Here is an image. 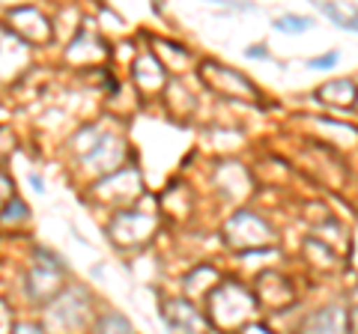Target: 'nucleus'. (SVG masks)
Listing matches in <instances>:
<instances>
[{"label":"nucleus","mask_w":358,"mask_h":334,"mask_svg":"<svg viewBox=\"0 0 358 334\" xmlns=\"http://www.w3.org/2000/svg\"><path fill=\"white\" fill-rule=\"evenodd\" d=\"M176 310L182 314L179 319L167 317V319H171V326H173V334H197L200 331V317L188 305H182V302H176Z\"/></svg>","instance_id":"f257e3e1"},{"label":"nucleus","mask_w":358,"mask_h":334,"mask_svg":"<svg viewBox=\"0 0 358 334\" xmlns=\"http://www.w3.org/2000/svg\"><path fill=\"white\" fill-rule=\"evenodd\" d=\"M308 27H310V18H296V15L278 18V30H284V33H296V30H308Z\"/></svg>","instance_id":"f03ea898"},{"label":"nucleus","mask_w":358,"mask_h":334,"mask_svg":"<svg viewBox=\"0 0 358 334\" xmlns=\"http://www.w3.org/2000/svg\"><path fill=\"white\" fill-rule=\"evenodd\" d=\"M338 63V54H329V57H320V60H310L313 69H331V66Z\"/></svg>","instance_id":"7ed1b4c3"},{"label":"nucleus","mask_w":358,"mask_h":334,"mask_svg":"<svg viewBox=\"0 0 358 334\" xmlns=\"http://www.w3.org/2000/svg\"><path fill=\"white\" fill-rule=\"evenodd\" d=\"M248 57H260V60H266V48H263V45L248 48Z\"/></svg>","instance_id":"20e7f679"}]
</instances>
